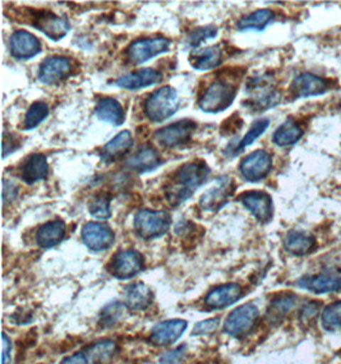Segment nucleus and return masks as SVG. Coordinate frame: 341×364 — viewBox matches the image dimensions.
<instances>
[{
	"instance_id": "nucleus-1",
	"label": "nucleus",
	"mask_w": 341,
	"mask_h": 364,
	"mask_svg": "<svg viewBox=\"0 0 341 364\" xmlns=\"http://www.w3.org/2000/svg\"><path fill=\"white\" fill-rule=\"evenodd\" d=\"M209 165L201 159L179 166L164 184L165 200L171 208H178L188 201L207 181Z\"/></svg>"
},
{
	"instance_id": "nucleus-2",
	"label": "nucleus",
	"mask_w": 341,
	"mask_h": 364,
	"mask_svg": "<svg viewBox=\"0 0 341 364\" xmlns=\"http://www.w3.org/2000/svg\"><path fill=\"white\" fill-rule=\"evenodd\" d=\"M237 92L238 85H235V82L219 77L205 88L198 99V107L205 113H222L233 104Z\"/></svg>"
},
{
	"instance_id": "nucleus-3",
	"label": "nucleus",
	"mask_w": 341,
	"mask_h": 364,
	"mask_svg": "<svg viewBox=\"0 0 341 364\" xmlns=\"http://www.w3.org/2000/svg\"><path fill=\"white\" fill-rule=\"evenodd\" d=\"M180 99L177 90L171 86H164L153 91L144 104L145 115L155 123H161L177 113Z\"/></svg>"
},
{
	"instance_id": "nucleus-4",
	"label": "nucleus",
	"mask_w": 341,
	"mask_h": 364,
	"mask_svg": "<svg viewBox=\"0 0 341 364\" xmlns=\"http://www.w3.org/2000/svg\"><path fill=\"white\" fill-rule=\"evenodd\" d=\"M247 91L249 94L244 105L253 112H265L275 107L280 102V92L272 86V80L267 75L252 77L247 82Z\"/></svg>"
},
{
	"instance_id": "nucleus-5",
	"label": "nucleus",
	"mask_w": 341,
	"mask_h": 364,
	"mask_svg": "<svg viewBox=\"0 0 341 364\" xmlns=\"http://www.w3.org/2000/svg\"><path fill=\"white\" fill-rule=\"evenodd\" d=\"M23 16L28 18V23L43 32L45 36L59 41L70 31V19L58 16L46 9H26Z\"/></svg>"
},
{
	"instance_id": "nucleus-6",
	"label": "nucleus",
	"mask_w": 341,
	"mask_h": 364,
	"mask_svg": "<svg viewBox=\"0 0 341 364\" xmlns=\"http://www.w3.org/2000/svg\"><path fill=\"white\" fill-rule=\"evenodd\" d=\"M133 226L139 238L146 240L158 238L169 232L171 216L166 211H156L148 208L139 210V213L134 215Z\"/></svg>"
},
{
	"instance_id": "nucleus-7",
	"label": "nucleus",
	"mask_w": 341,
	"mask_h": 364,
	"mask_svg": "<svg viewBox=\"0 0 341 364\" xmlns=\"http://www.w3.org/2000/svg\"><path fill=\"white\" fill-rule=\"evenodd\" d=\"M235 183L229 176H217L200 198V208L207 213H217L227 205L235 192Z\"/></svg>"
},
{
	"instance_id": "nucleus-8",
	"label": "nucleus",
	"mask_w": 341,
	"mask_h": 364,
	"mask_svg": "<svg viewBox=\"0 0 341 364\" xmlns=\"http://www.w3.org/2000/svg\"><path fill=\"white\" fill-rule=\"evenodd\" d=\"M171 41L168 38H145L134 40L126 48V58L133 64H144L152 58L170 50Z\"/></svg>"
},
{
	"instance_id": "nucleus-9",
	"label": "nucleus",
	"mask_w": 341,
	"mask_h": 364,
	"mask_svg": "<svg viewBox=\"0 0 341 364\" xmlns=\"http://www.w3.org/2000/svg\"><path fill=\"white\" fill-rule=\"evenodd\" d=\"M197 123L190 119L178 120L169 126L160 128L153 137L158 145L165 149H177L190 142L193 133L196 132Z\"/></svg>"
},
{
	"instance_id": "nucleus-10",
	"label": "nucleus",
	"mask_w": 341,
	"mask_h": 364,
	"mask_svg": "<svg viewBox=\"0 0 341 364\" xmlns=\"http://www.w3.org/2000/svg\"><path fill=\"white\" fill-rule=\"evenodd\" d=\"M73 72L75 64L70 58L59 55L48 57L40 64L38 80L44 85L53 86L68 80L73 75Z\"/></svg>"
},
{
	"instance_id": "nucleus-11",
	"label": "nucleus",
	"mask_w": 341,
	"mask_h": 364,
	"mask_svg": "<svg viewBox=\"0 0 341 364\" xmlns=\"http://www.w3.org/2000/svg\"><path fill=\"white\" fill-rule=\"evenodd\" d=\"M145 269V258L134 250L117 252L109 264L110 274L120 280L132 279Z\"/></svg>"
},
{
	"instance_id": "nucleus-12",
	"label": "nucleus",
	"mask_w": 341,
	"mask_h": 364,
	"mask_svg": "<svg viewBox=\"0 0 341 364\" xmlns=\"http://www.w3.org/2000/svg\"><path fill=\"white\" fill-rule=\"evenodd\" d=\"M272 169V156L265 150H256L247 155L239 164V171L247 182L264 181Z\"/></svg>"
},
{
	"instance_id": "nucleus-13",
	"label": "nucleus",
	"mask_w": 341,
	"mask_h": 364,
	"mask_svg": "<svg viewBox=\"0 0 341 364\" xmlns=\"http://www.w3.org/2000/svg\"><path fill=\"white\" fill-rule=\"evenodd\" d=\"M259 318V308L254 304H243L229 314L224 323V331L230 336H243L252 330Z\"/></svg>"
},
{
	"instance_id": "nucleus-14",
	"label": "nucleus",
	"mask_w": 341,
	"mask_h": 364,
	"mask_svg": "<svg viewBox=\"0 0 341 364\" xmlns=\"http://www.w3.org/2000/svg\"><path fill=\"white\" fill-rule=\"evenodd\" d=\"M81 238L91 251L102 252L109 250L114 245L115 234L107 224L91 221L83 226Z\"/></svg>"
},
{
	"instance_id": "nucleus-15",
	"label": "nucleus",
	"mask_w": 341,
	"mask_h": 364,
	"mask_svg": "<svg viewBox=\"0 0 341 364\" xmlns=\"http://www.w3.org/2000/svg\"><path fill=\"white\" fill-rule=\"evenodd\" d=\"M238 201L259 220V223H269L272 218L271 196L265 191H248L238 197Z\"/></svg>"
},
{
	"instance_id": "nucleus-16",
	"label": "nucleus",
	"mask_w": 341,
	"mask_h": 364,
	"mask_svg": "<svg viewBox=\"0 0 341 364\" xmlns=\"http://www.w3.org/2000/svg\"><path fill=\"white\" fill-rule=\"evenodd\" d=\"M9 50L14 59L17 60H28L38 55L43 48L41 43L31 32L25 30H17L9 38Z\"/></svg>"
},
{
	"instance_id": "nucleus-17",
	"label": "nucleus",
	"mask_w": 341,
	"mask_h": 364,
	"mask_svg": "<svg viewBox=\"0 0 341 364\" xmlns=\"http://www.w3.org/2000/svg\"><path fill=\"white\" fill-rule=\"evenodd\" d=\"M291 90L294 97L307 99L326 94L330 90V82L320 75L304 72L294 78Z\"/></svg>"
},
{
	"instance_id": "nucleus-18",
	"label": "nucleus",
	"mask_w": 341,
	"mask_h": 364,
	"mask_svg": "<svg viewBox=\"0 0 341 364\" xmlns=\"http://www.w3.org/2000/svg\"><path fill=\"white\" fill-rule=\"evenodd\" d=\"M301 289L308 290L315 294H330L341 290V277L337 274H317L304 275L297 282Z\"/></svg>"
},
{
	"instance_id": "nucleus-19",
	"label": "nucleus",
	"mask_w": 341,
	"mask_h": 364,
	"mask_svg": "<svg viewBox=\"0 0 341 364\" xmlns=\"http://www.w3.org/2000/svg\"><path fill=\"white\" fill-rule=\"evenodd\" d=\"M164 160L152 146L144 145L126 160V166L136 173H148L161 166Z\"/></svg>"
},
{
	"instance_id": "nucleus-20",
	"label": "nucleus",
	"mask_w": 341,
	"mask_h": 364,
	"mask_svg": "<svg viewBox=\"0 0 341 364\" xmlns=\"http://www.w3.org/2000/svg\"><path fill=\"white\" fill-rule=\"evenodd\" d=\"M163 81V73L155 68H142L132 73L121 75L115 85L126 90H139V88L150 87Z\"/></svg>"
},
{
	"instance_id": "nucleus-21",
	"label": "nucleus",
	"mask_w": 341,
	"mask_h": 364,
	"mask_svg": "<svg viewBox=\"0 0 341 364\" xmlns=\"http://www.w3.org/2000/svg\"><path fill=\"white\" fill-rule=\"evenodd\" d=\"M243 296V289L239 284H224L211 290L205 298V303L212 309H222L232 306Z\"/></svg>"
},
{
	"instance_id": "nucleus-22",
	"label": "nucleus",
	"mask_w": 341,
	"mask_h": 364,
	"mask_svg": "<svg viewBox=\"0 0 341 364\" xmlns=\"http://www.w3.org/2000/svg\"><path fill=\"white\" fill-rule=\"evenodd\" d=\"M187 328V321L169 320L160 322L152 330L151 340L153 346H166L175 343Z\"/></svg>"
},
{
	"instance_id": "nucleus-23",
	"label": "nucleus",
	"mask_w": 341,
	"mask_h": 364,
	"mask_svg": "<svg viewBox=\"0 0 341 364\" xmlns=\"http://www.w3.org/2000/svg\"><path fill=\"white\" fill-rule=\"evenodd\" d=\"M133 147V136L129 131H121L102 149L100 159L104 163H117L126 157Z\"/></svg>"
},
{
	"instance_id": "nucleus-24",
	"label": "nucleus",
	"mask_w": 341,
	"mask_h": 364,
	"mask_svg": "<svg viewBox=\"0 0 341 364\" xmlns=\"http://www.w3.org/2000/svg\"><path fill=\"white\" fill-rule=\"evenodd\" d=\"M224 62V51L220 45L197 48L190 51V63L197 70H211L219 68Z\"/></svg>"
},
{
	"instance_id": "nucleus-25",
	"label": "nucleus",
	"mask_w": 341,
	"mask_h": 364,
	"mask_svg": "<svg viewBox=\"0 0 341 364\" xmlns=\"http://www.w3.org/2000/svg\"><path fill=\"white\" fill-rule=\"evenodd\" d=\"M21 179L27 184L45 181L49 174V164L44 154H32L26 159L19 169Z\"/></svg>"
},
{
	"instance_id": "nucleus-26",
	"label": "nucleus",
	"mask_w": 341,
	"mask_h": 364,
	"mask_svg": "<svg viewBox=\"0 0 341 364\" xmlns=\"http://www.w3.org/2000/svg\"><path fill=\"white\" fill-rule=\"evenodd\" d=\"M316 238L310 232L291 230L285 235V251L294 256H305L312 253L316 248Z\"/></svg>"
},
{
	"instance_id": "nucleus-27",
	"label": "nucleus",
	"mask_w": 341,
	"mask_h": 364,
	"mask_svg": "<svg viewBox=\"0 0 341 364\" xmlns=\"http://www.w3.org/2000/svg\"><path fill=\"white\" fill-rule=\"evenodd\" d=\"M95 115L99 119L112 126H121L126 119L124 109L119 101L114 97H102L97 101Z\"/></svg>"
},
{
	"instance_id": "nucleus-28",
	"label": "nucleus",
	"mask_w": 341,
	"mask_h": 364,
	"mask_svg": "<svg viewBox=\"0 0 341 364\" xmlns=\"http://www.w3.org/2000/svg\"><path fill=\"white\" fill-rule=\"evenodd\" d=\"M67 232L65 223L62 220H54V221H48L44 225L38 229L36 232V242L38 247L48 250L59 245Z\"/></svg>"
},
{
	"instance_id": "nucleus-29",
	"label": "nucleus",
	"mask_w": 341,
	"mask_h": 364,
	"mask_svg": "<svg viewBox=\"0 0 341 364\" xmlns=\"http://www.w3.org/2000/svg\"><path fill=\"white\" fill-rule=\"evenodd\" d=\"M153 301L152 290L144 283H134L126 288V307L131 311H145Z\"/></svg>"
},
{
	"instance_id": "nucleus-30",
	"label": "nucleus",
	"mask_w": 341,
	"mask_h": 364,
	"mask_svg": "<svg viewBox=\"0 0 341 364\" xmlns=\"http://www.w3.org/2000/svg\"><path fill=\"white\" fill-rule=\"evenodd\" d=\"M304 131L296 120L288 119L272 134V141L278 147L296 145L303 137Z\"/></svg>"
},
{
	"instance_id": "nucleus-31",
	"label": "nucleus",
	"mask_w": 341,
	"mask_h": 364,
	"mask_svg": "<svg viewBox=\"0 0 341 364\" xmlns=\"http://www.w3.org/2000/svg\"><path fill=\"white\" fill-rule=\"evenodd\" d=\"M275 19V12L271 9H259L238 21L237 30L239 31H262Z\"/></svg>"
},
{
	"instance_id": "nucleus-32",
	"label": "nucleus",
	"mask_w": 341,
	"mask_h": 364,
	"mask_svg": "<svg viewBox=\"0 0 341 364\" xmlns=\"http://www.w3.org/2000/svg\"><path fill=\"white\" fill-rule=\"evenodd\" d=\"M297 295L286 293V294H280L276 296L270 304L269 308V318L272 322H278V320L284 318L286 314H291V311L296 308L298 303Z\"/></svg>"
},
{
	"instance_id": "nucleus-33",
	"label": "nucleus",
	"mask_w": 341,
	"mask_h": 364,
	"mask_svg": "<svg viewBox=\"0 0 341 364\" xmlns=\"http://www.w3.org/2000/svg\"><path fill=\"white\" fill-rule=\"evenodd\" d=\"M117 352V344L112 340H102L95 344L90 346L85 354L89 359V362L95 364H107L113 358L114 354Z\"/></svg>"
},
{
	"instance_id": "nucleus-34",
	"label": "nucleus",
	"mask_w": 341,
	"mask_h": 364,
	"mask_svg": "<svg viewBox=\"0 0 341 364\" xmlns=\"http://www.w3.org/2000/svg\"><path fill=\"white\" fill-rule=\"evenodd\" d=\"M269 127H270V120L265 119V118L253 122L252 126L248 129L246 136L240 139L239 142H238V145L234 146L233 150H232V155L237 156L239 152H242L244 149L254 144L256 139H259V137L266 132V129H267Z\"/></svg>"
},
{
	"instance_id": "nucleus-35",
	"label": "nucleus",
	"mask_w": 341,
	"mask_h": 364,
	"mask_svg": "<svg viewBox=\"0 0 341 364\" xmlns=\"http://www.w3.org/2000/svg\"><path fill=\"white\" fill-rule=\"evenodd\" d=\"M112 195L100 192L89 201V213L96 219L107 220L112 218Z\"/></svg>"
},
{
	"instance_id": "nucleus-36",
	"label": "nucleus",
	"mask_w": 341,
	"mask_h": 364,
	"mask_svg": "<svg viewBox=\"0 0 341 364\" xmlns=\"http://www.w3.org/2000/svg\"><path fill=\"white\" fill-rule=\"evenodd\" d=\"M49 115V107L44 101H35L28 110L26 112L23 119V128L26 131H31L40 126Z\"/></svg>"
},
{
	"instance_id": "nucleus-37",
	"label": "nucleus",
	"mask_w": 341,
	"mask_h": 364,
	"mask_svg": "<svg viewBox=\"0 0 341 364\" xmlns=\"http://www.w3.org/2000/svg\"><path fill=\"white\" fill-rule=\"evenodd\" d=\"M129 308L126 307V303L121 301H113L109 303L107 307L104 308L100 314V323L102 327H110L118 323L120 320L124 318Z\"/></svg>"
},
{
	"instance_id": "nucleus-38",
	"label": "nucleus",
	"mask_w": 341,
	"mask_h": 364,
	"mask_svg": "<svg viewBox=\"0 0 341 364\" xmlns=\"http://www.w3.org/2000/svg\"><path fill=\"white\" fill-rule=\"evenodd\" d=\"M321 325L326 331L341 328V301H334L321 312Z\"/></svg>"
},
{
	"instance_id": "nucleus-39",
	"label": "nucleus",
	"mask_w": 341,
	"mask_h": 364,
	"mask_svg": "<svg viewBox=\"0 0 341 364\" xmlns=\"http://www.w3.org/2000/svg\"><path fill=\"white\" fill-rule=\"evenodd\" d=\"M216 35H217V27L216 26L197 27L188 35L187 45L192 48V50H193V49L200 48V45L203 44L205 41L215 38Z\"/></svg>"
},
{
	"instance_id": "nucleus-40",
	"label": "nucleus",
	"mask_w": 341,
	"mask_h": 364,
	"mask_svg": "<svg viewBox=\"0 0 341 364\" xmlns=\"http://www.w3.org/2000/svg\"><path fill=\"white\" fill-rule=\"evenodd\" d=\"M242 127H243V120L238 114H234L230 118H227L225 122H222V127H220V133L222 136L235 134V133L239 132Z\"/></svg>"
},
{
	"instance_id": "nucleus-41",
	"label": "nucleus",
	"mask_w": 341,
	"mask_h": 364,
	"mask_svg": "<svg viewBox=\"0 0 341 364\" xmlns=\"http://www.w3.org/2000/svg\"><path fill=\"white\" fill-rule=\"evenodd\" d=\"M320 309H321V304L318 301L307 303L305 306L302 307V311L299 314L302 323H310L312 321L316 318L317 314H320Z\"/></svg>"
},
{
	"instance_id": "nucleus-42",
	"label": "nucleus",
	"mask_w": 341,
	"mask_h": 364,
	"mask_svg": "<svg viewBox=\"0 0 341 364\" xmlns=\"http://www.w3.org/2000/svg\"><path fill=\"white\" fill-rule=\"evenodd\" d=\"M220 323V318H209L198 322L193 328V335H209L215 333Z\"/></svg>"
},
{
	"instance_id": "nucleus-43",
	"label": "nucleus",
	"mask_w": 341,
	"mask_h": 364,
	"mask_svg": "<svg viewBox=\"0 0 341 364\" xmlns=\"http://www.w3.org/2000/svg\"><path fill=\"white\" fill-rule=\"evenodd\" d=\"M185 355V346H178L170 352L165 353L160 358L161 364H179L184 359Z\"/></svg>"
},
{
	"instance_id": "nucleus-44",
	"label": "nucleus",
	"mask_w": 341,
	"mask_h": 364,
	"mask_svg": "<svg viewBox=\"0 0 341 364\" xmlns=\"http://www.w3.org/2000/svg\"><path fill=\"white\" fill-rule=\"evenodd\" d=\"M18 195V186L12 181L4 179L3 181V203L6 206L8 202H12Z\"/></svg>"
},
{
	"instance_id": "nucleus-45",
	"label": "nucleus",
	"mask_w": 341,
	"mask_h": 364,
	"mask_svg": "<svg viewBox=\"0 0 341 364\" xmlns=\"http://www.w3.org/2000/svg\"><path fill=\"white\" fill-rule=\"evenodd\" d=\"M3 339V364H11V353H12V343L6 333L1 335Z\"/></svg>"
},
{
	"instance_id": "nucleus-46",
	"label": "nucleus",
	"mask_w": 341,
	"mask_h": 364,
	"mask_svg": "<svg viewBox=\"0 0 341 364\" xmlns=\"http://www.w3.org/2000/svg\"><path fill=\"white\" fill-rule=\"evenodd\" d=\"M89 359L83 352L76 353L70 357H67L62 360L60 364H89Z\"/></svg>"
}]
</instances>
